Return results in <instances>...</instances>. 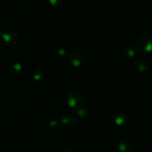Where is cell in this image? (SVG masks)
<instances>
[{
    "label": "cell",
    "instance_id": "obj_9",
    "mask_svg": "<svg viewBox=\"0 0 152 152\" xmlns=\"http://www.w3.org/2000/svg\"><path fill=\"white\" fill-rule=\"evenodd\" d=\"M137 51L134 47L132 46H126L123 47L122 50V54L123 57L126 58V59H132L136 56Z\"/></svg>",
    "mask_w": 152,
    "mask_h": 152
},
{
    "label": "cell",
    "instance_id": "obj_16",
    "mask_svg": "<svg viewBox=\"0 0 152 152\" xmlns=\"http://www.w3.org/2000/svg\"><path fill=\"white\" fill-rule=\"evenodd\" d=\"M2 34V31H1V28H0V36H1V34Z\"/></svg>",
    "mask_w": 152,
    "mask_h": 152
},
{
    "label": "cell",
    "instance_id": "obj_4",
    "mask_svg": "<svg viewBox=\"0 0 152 152\" xmlns=\"http://www.w3.org/2000/svg\"><path fill=\"white\" fill-rule=\"evenodd\" d=\"M69 62L74 67H80L84 63V56L79 52H72L69 55Z\"/></svg>",
    "mask_w": 152,
    "mask_h": 152
},
{
    "label": "cell",
    "instance_id": "obj_11",
    "mask_svg": "<svg viewBox=\"0 0 152 152\" xmlns=\"http://www.w3.org/2000/svg\"><path fill=\"white\" fill-rule=\"evenodd\" d=\"M22 72V66L19 63L12 64L10 67V72L13 75H19Z\"/></svg>",
    "mask_w": 152,
    "mask_h": 152
},
{
    "label": "cell",
    "instance_id": "obj_12",
    "mask_svg": "<svg viewBox=\"0 0 152 152\" xmlns=\"http://www.w3.org/2000/svg\"><path fill=\"white\" fill-rule=\"evenodd\" d=\"M49 1L53 9H59L63 4V0H49Z\"/></svg>",
    "mask_w": 152,
    "mask_h": 152
},
{
    "label": "cell",
    "instance_id": "obj_2",
    "mask_svg": "<svg viewBox=\"0 0 152 152\" xmlns=\"http://www.w3.org/2000/svg\"><path fill=\"white\" fill-rule=\"evenodd\" d=\"M66 101L68 106L74 110H77L83 105V97L77 91H71L67 95Z\"/></svg>",
    "mask_w": 152,
    "mask_h": 152
},
{
    "label": "cell",
    "instance_id": "obj_10",
    "mask_svg": "<svg viewBox=\"0 0 152 152\" xmlns=\"http://www.w3.org/2000/svg\"><path fill=\"white\" fill-rule=\"evenodd\" d=\"M46 75V71L42 67H37L33 73V77L36 81H41Z\"/></svg>",
    "mask_w": 152,
    "mask_h": 152
},
{
    "label": "cell",
    "instance_id": "obj_1",
    "mask_svg": "<svg viewBox=\"0 0 152 152\" xmlns=\"http://www.w3.org/2000/svg\"><path fill=\"white\" fill-rule=\"evenodd\" d=\"M137 52L140 55H148L152 52V36L145 34L137 40L135 46Z\"/></svg>",
    "mask_w": 152,
    "mask_h": 152
},
{
    "label": "cell",
    "instance_id": "obj_6",
    "mask_svg": "<svg viewBox=\"0 0 152 152\" xmlns=\"http://www.w3.org/2000/svg\"><path fill=\"white\" fill-rule=\"evenodd\" d=\"M134 66L137 72L144 73L149 70L150 63L147 60L143 59V58H140V59L135 61Z\"/></svg>",
    "mask_w": 152,
    "mask_h": 152
},
{
    "label": "cell",
    "instance_id": "obj_8",
    "mask_svg": "<svg viewBox=\"0 0 152 152\" xmlns=\"http://www.w3.org/2000/svg\"><path fill=\"white\" fill-rule=\"evenodd\" d=\"M61 124L65 128H72L76 124V118L70 113L62 115L60 119Z\"/></svg>",
    "mask_w": 152,
    "mask_h": 152
},
{
    "label": "cell",
    "instance_id": "obj_15",
    "mask_svg": "<svg viewBox=\"0 0 152 152\" xmlns=\"http://www.w3.org/2000/svg\"><path fill=\"white\" fill-rule=\"evenodd\" d=\"M64 152H77V151L72 148H68V149H66V150L64 151Z\"/></svg>",
    "mask_w": 152,
    "mask_h": 152
},
{
    "label": "cell",
    "instance_id": "obj_5",
    "mask_svg": "<svg viewBox=\"0 0 152 152\" xmlns=\"http://www.w3.org/2000/svg\"><path fill=\"white\" fill-rule=\"evenodd\" d=\"M112 119L114 123L118 127H124L128 122V117L126 114L121 111L116 112L113 115Z\"/></svg>",
    "mask_w": 152,
    "mask_h": 152
},
{
    "label": "cell",
    "instance_id": "obj_3",
    "mask_svg": "<svg viewBox=\"0 0 152 152\" xmlns=\"http://www.w3.org/2000/svg\"><path fill=\"white\" fill-rule=\"evenodd\" d=\"M1 41L7 46H13L16 44L19 40V37L17 34L13 31H7L2 33L0 36Z\"/></svg>",
    "mask_w": 152,
    "mask_h": 152
},
{
    "label": "cell",
    "instance_id": "obj_7",
    "mask_svg": "<svg viewBox=\"0 0 152 152\" xmlns=\"http://www.w3.org/2000/svg\"><path fill=\"white\" fill-rule=\"evenodd\" d=\"M118 148L120 152H134V145L131 140L123 139L119 142Z\"/></svg>",
    "mask_w": 152,
    "mask_h": 152
},
{
    "label": "cell",
    "instance_id": "obj_13",
    "mask_svg": "<svg viewBox=\"0 0 152 152\" xmlns=\"http://www.w3.org/2000/svg\"><path fill=\"white\" fill-rule=\"evenodd\" d=\"M75 111L77 112V113L78 114V116H80V117L84 118L88 115V111L86 110V109L84 108L83 107H80V108H78L77 110H76Z\"/></svg>",
    "mask_w": 152,
    "mask_h": 152
},
{
    "label": "cell",
    "instance_id": "obj_14",
    "mask_svg": "<svg viewBox=\"0 0 152 152\" xmlns=\"http://www.w3.org/2000/svg\"><path fill=\"white\" fill-rule=\"evenodd\" d=\"M57 52L59 57H65V55H66V52H65V49H59Z\"/></svg>",
    "mask_w": 152,
    "mask_h": 152
}]
</instances>
